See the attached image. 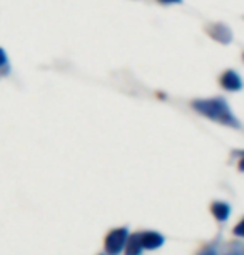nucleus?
I'll use <instances>...</instances> for the list:
<instances>
[{
  "mask_svg": "<svg viewBox=\"0 0 244 255\" xmlns=\"http://www.w3.org/2000/svg\"><path fill=\"white\" fill-rule=\"evenodd\" d=\"M141 242L146 250H156L164 244V237L157 232H144L141 234Z\"/></svg>",
  "mask_w": 244,
  "mask_h": 255,
  "instance_id": "nucleus-4",
  "label": "nucleus"
},
{
  "mask_svg": "<svg viewBox=\"0 0 244 255\" xmlns=\"http://www.w3.org/2000/svg\"><path fill=\"white\" fill-rule=\"evenodd\" d=\"M144 247L141 242V234H132L129 235L127 244H126V255H141Z\"/></svg>",
  "mask_w": 244,
  "mask_h": 255,
  "instance_id": "nucleus-5",
  "label": "nucleus"
},
{
  "mask_svg": "<svg viewBox=\"0 0 244 255\" xmlns=\"http://www.w3.org/2000/svg\"><path fill=\"white\" fill-rule=\"evenodd\" d=\"M239 170H241V172H244V157L241 158V160H239Z\"/></svg>",
  "mask_w": 244,
  "mask_h": 255,
  "instance_id": "nucleus-12",
  "label": "nucleus"
},
{
  "mask_svg": "<svg viewBox=\"0 0 244 255\" xmlns=\"http://www.w3.org/2000/svg\"><path fill=\"white\" fill-rule=\"evenodd\" d=\"M5 64H7V54H5V50L0 47V67L5 65Z\"/></svg>",
  "mask_w": 244,
  "mask_h": 255,
  "instance_id": "nucleus-9",
  "label": "nucleus"
},
{
  "mask_svg": "<svg viewBox=\"0 0 244 255\" xmlns=\"http://www.w3.org/2000/svg\"><path fill=\"white\" fill-rule=\"evenodd\" d=\"M243 59H244V55H243Z\"/></svg>",
  "mask_w": 244,
  "mask_h": 255,
  "instance_id": "nucleus-14",
  "label": "nucleus"
},
{
  "mask_svg": "<svg viewBox=\"0 0 244 255\" xmlns=\"http://www.w3.org/2000/svg\"><path fill=\"white\" fill-rule=\"evenodd\" d=\"M211 212L219 222H224V220L229 219V214H231V207H229L226 202H214L211 205Z\"/></svg>",
  "mask_w": 244,
  "mask_h": 255,
  "instance_id": "nucleus-6",
  "label": "nucleus"
},
{
  "mask_svg": "<svg viewBox=\"0 0 244 255\" xmlns=\"http://www.w3.org/2000/svg\"><path fill=\"white\" fill-rule=\"evenodd\" d=\"M127 239H129V232H127V229H114L112 232H109L107 234V237H106V252L109 255H116L119 254L121 250L126 247V244H127Z\"/></svg>",
  "mask_w": 244,
  "mask_h": 255,
  "instance_id": "nucleus-2",
  "label": "nucleus"
},
{
  "mask_svg": "<svg viewBox=\"0 0 244 255\" xmlns=\"http://www.w3.org/2000/svg\"><path fill=\"white\" fill-rule=\"evenodd\" d=\"M193 107L198 110L199 114H203L204 117L219 122L228 127H239V122L234 117V114L229 109L228 102L224 99H201L194 100Z\"/></svg>",
  "mask_w": 244,
  "mask_h": 255,
  "instance_id": "nucleus-1",
  "label": "nucleus"
},
{
  "mask_svg": "<svg viewBox=\"0 0 244 255\" xmlns=\"http://www.w3.org/2000/svg\"><path fill=\"white\" fill-rule=\"evenodd\" d=\"M209 32H211V35L216 38V40H221L223 44H228V42L231 40V32H229V28L221 25V23H219V25H214Z\"/></svg>",
  "mask_w": 244,
  "mask_h": 255,
  "instance_id": "nucleus-7",
  "label": "nucleus"
},
{
  "mask_svg": "<svg viewBox=\"0 0 244 255\" xmlns=\"http://www.w3.org/2000/svg\"><path fill=\"white\" fill-rule=\"evenodd\" d=\"M228 255H239V254H236V252H233V254H228Z\"/></svg>",
  "mask_w": 244,
  "mask_h": 255,
  "instance_id": "nucleus-13",
  "label": "nucleus"
},
{
  "mask_svg": "<svg viewBox=\"0 0 244 255\" xmlns=\"http://www.w3.org/2000/svg\"><path fill=\"white\" fill-rule=\"evenodd\" d=\"M234 235H238V237H244V219L236 225V227H234Z\"/></svg>",
  "mask_w": 244,
  "mask_h": 255,
  "instance_id": "nucleus-8",
  "label": "nucleus"
},
{
  "mask_svg": "<svg viewBox=\"0 0 244 255\" xmlns=\"http://www.w3.org/2000/svg\"><path fill=\"white\" fill-rule=\"evenodd\" d=\"M199 255H216V250H214V249H204Z\"/></svg>",
  "mask_w": 244,
  "mask_h": 255,
  "instance_id": "nucleus-10",
  "label": "nucleus"
},
{
  "mask_svg": "<svg viewBox=\"0 0 244 255\" xmlns=\"http://www.w3.org/2000/svg\"><path fill=\"white\" fill-rule=\"evenodd\" d=\"M221 85L226 90H231V92H238V90L243 89V80H241V77H239L238 72L226 70L221 75Z\"/></svg>",
  "mask_w": 244,
  "mask_h": 255,
  "instance_id": "nucleus-3",
  "label": "nucleus"
},
{
  "mask_svg": "<svg viewBox=\"0 0 244 255\" xmlns=\"http://www.w3.org/2000/svg\"><path fill=\"white\" fill-rule=\"evenodd\" d=\"M162 3H181L183 0H159Z\"/></svg>",
  "mask_w": 244,
  "mask_h": 255,
  "instance_id": "nucleus-11",
  "label": "nucleus"
}]
</instances>
